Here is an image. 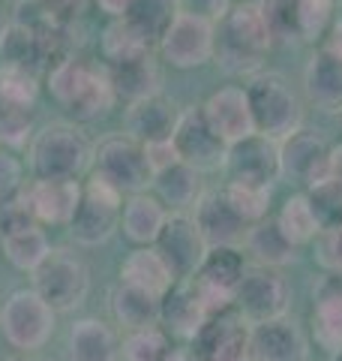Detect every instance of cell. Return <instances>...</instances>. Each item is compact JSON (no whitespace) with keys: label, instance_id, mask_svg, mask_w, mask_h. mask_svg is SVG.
Wrapping results in <instances>:
<instances>
[{"label":"cell","instance_id":"6da1fadb","mask_svg":"<svg viewBox=\"0 0 342 361\" xmlns=\"http://www.w3.org/2000/svg\"><path fill=\"white\" fill-rule=\"evenodd\" d=\"M213 37V61L228 75H249L253 78L267 51L273 49L270 27L265 21L258 0H237L225 9V16L216 21Z\"/></svg>","mask_w":342,"mask_h":361},{"label":"cell","instance_id":"7a4b0ae2","mask_svg":"<svg viewBox=\"0 0 342 361\" xmlns=\"http://www.w3.org/2000/svg\"><path fill=\"white\" fill-rule=\"evenodd\" d=\"M45 87H49V97L54 103L61 106L66 115L75 118L78 127H82V123L102 121L118 106V97H114L106 63L84 61V58H78V54H70L66 61L51 66V70L45 73Z\"/></svg>","mask_w":342,"mask_h":361},{"label":"cell","instance_id":"3957f363","mask_svg":"<svg viewBox=\"0 0 342 361\" xmlns=\"http://www.w3.org/2000/svg\"><path fill=\"white\" fill-rule=\"evenodd\" d=\"M94 166V145L72 121H51L33 133L27 169L39 180H78Z\"/></svg>","mask_w":342,"mask_h":361},{"label":"cell","instance_id":"277c9868","mask_svg":"<svg viewBox=\"0 0 342 361\" xmlns=\"http://www.w3.org/2000/svg\"><path fill=\"white\" fill-rule=\"evenodd\" d=\"M246 99L255 133L273 142L289 139L303 127V103L282 73H255L246 85Z\"/></svg>","mask_w":342,"mask_h":361},{"label":"cell","instance_id":"5b68a950","mask_svg":"<svg viewBox=\"0 0 342 361\" xmlns=\"http://www.w3.org/2000/svg\"><path fill=\"white\" fill-rule=\"evenodd\" d=\"M37 295L49 304L54 313H72L87 301L90 292V268L82 256L72 250L54 247L49 259L33 271V286Z\"/></svg>","mask_w":342,"mask_h":361},{"label":"cell","instance_id":"8992f818","mask_svg":"<svg viewBox=\"0 0 342 361\" xmlns=\"http://www.w3.org/2000/svg\"><path fill=\"white\" fill-rule=\"evenodd\" d=\"M57 313L33 289H15L0 304V334L15 353H37L51 341Z\"/></svg>","mask_w":342,"mask_h":361},{"label":"cell","instance_id":"52a82bcc","mask_svg":"<svg viewBox=\"0 0 342 361\" xmlns=\"http://www.w3.org/2000/svg\"><path fill=\"white\" fill-rule=\"evenodd\" d=\"M120 214H123V193L102 180L96 172H90L82 190V205L70 223V232L75 244L82 247H99L106 244L114 232L120 229Z\"/></svg>","mask_w":342,"mask_h":361},{"label":"cell","instance_id":"ba28073f","mask_svg":"<svg viewBox=\"0 0 342 361\" xmlns=\"http://www.w3.org/2000/svg\"><path fill=\"white\" fill-rule=\"evenodd\" d=\"M94 172L111 187H118L123 196L147 193V187H153V172L147 166L144 145L129 139L127 133H114L96 145Z\"/></svg>","mask_w":342,"mask_h":361},{"label":"cell","instance_id":"9c48e42d","mask_svg":"<svg viewBox=\"0 0 342 361\" xmlns=\"http://www.w3.org/2000/svg\"><path fill=\"white\" fill-rule=\"evenodd\" d=\"M289 307H291V286L282 277V271L265 265H246L241 283L234 289V310L249 325H261L289 316Z\"/></svg>","mask_w":342,"mask_h":361},{"label":"cell","instance_id":"30bf717a","mask_svg":"<svg viewBox=\"0 0 342 361\" xmlns=\"http://www.w3.org/2000/svg\"><path fill=\"white\" fill-rule=\"evenodd\" d=\"M171 145H175V151H177V160L192 166L196 172H201V175L222 172L228 145L208 127L201 106H186L177 115L175 133H171Z\"/></svg>","mask_w":342,"mask_h":361},{"label":"cell","instance_id":"8fae6325","mask_svg":"<svg viewBox=\"0 0 342 361\" xmlns=\"http://www.w3.org/2000/svg\"><path fill=\"white\" fill-rule=\"evenodd\" d=\"M222 172L228 178V184L273 190V184L282 178V172H279V142H273L261 133H253L241 142L228 145Z\"/></svg>","mask_w":342,"mask_h":361},{"label":"cell","instance_id":"7c38bea8","mask_svg":"<svg viewBox=\"0 0 342 361\" xmlns=\"http://www.w3.org/2000/svg\"><path fill=\"white\" fill-rule=\"evenodd\" d=\"M249 325L234 307L204 319L198 334L189 341L196 361H249Z\"/></svg>","mask_w":342,"mask_h":361},{"label":"cell","instance_id":"4fadbf2b","mask_svg":"<svg viewBox=\"0 0 342 361\" xmlns=\"http://www.w3.org/2000/svg\"><path fill=\"white\" fill-rule=\"evenodd\" d=\"M213 37H216L213 21L180 13L171 21L165 37L159 39L156 51L175 70H196V66L213 61Z\"/></svg>","mask_w":342,"mask_h":361},{"label":"cell","instance_id":"5bb4252c","mask_svg":"<svg viewBox=\"0 0 342 361\" xmlns=\"http://www.w3.org/2000/svg\"><path fill=\"white\" fill-rule=\"evenodd\" d=\"M153 250L163 256V262L168 265L171 277L177 283V280L196 277V271L201 268L204 256H208V241L201 238L192 214H168Z\"/></svg>","mask_w":342,"mask_h":361},{"label":"cell","instance_id":"9a60e30c","mask_svg":"<svg viewBox=\"0 0 342 361\" xmlns=\"http://www.w3.org/2000/svg\"><path fill=\"white\" fill-rule=\"evenodd\" d=\"M330 145L322 133L300 127L298 133H291L289 139L279 142V172L285 180L298 184L303 190H310L318 184L327 169H330Z\"/></svg>","mask_w":342,"mask_h":361},{"label":"cell","instance_id":"2e32d148","mask_svg":"<svg viewBox=\"0 0 342 361\" xmlns=\"http://www.w3.org/2000/svg\"><path fill=\"white\" fill-rule=\"evenodd\" d=\"M192 220H196L208 247H241L243 250L249 223L234 211L225 190H204V196L198 199L196 211H192Z\"/></svg>","mask_w":342,"mask_h":361},{"label":"cell","instance_id":"e0dca14e","mask_svg":"<svg viewBox=\"0 0 342 361\" xmlns=\"http://www.w3.org/2000/svg\"><path fill=\"white\" fill-rule=\"evenodd\" d=\"M204 111V121L208 127L220 135L225 145H234L246 139V135L255 133V123H253V111H249V99H246V87H237V85H225L201 103Z\"/></svg>","mask_w":342,"mask_h":361},{"label":"cell","instance_id":"ac0fdd59","mask_svg":"<svg viewBox=\"0 0 342 361\" xmlns=\"http://www.w3.org/2000/svg\"><path fill=\"white\" fill-rule=\"evenodd\" d=\"M303 94L322 111H342V49L322 42L306 61Z\"/></svg>","mask_w":342,"mask_h":361},{"label":"cell","instance_id":"d6986e66","mask_svg":"<svg viewBox=\"0 0 342 361\" xmlns=\"http://www.w3.org/2000/svg\"><path fill=\"white\" fill-rule=\"evenodd\" d=\"M310 343L300 331V325L282 316L253 325L249 331V361H306Z\"/></svg>","mask_w":342,"mask_h":361},{"label":"cell","instance_id":"ffe728a7","mask_svg":"<svg viewBox=\"0 0 342 361\" xmlns=\"http://www.w3.org/2000/svg\"><path fill=\"white\" fill-rule=\"evenodd\" d=\"M208 316L210 313L198 295L196 280L192 277L177 280L163 295V304H159V329H165L171 337H177V341H192Z\"/></svg>","mask_w":342,"mask_h":361},{"label":"cell","instance_id":"44dd1931","mask_svg":"<svg viewBox=\"0 0 342 361\" xmlns=\"http://www.w3.org/2000/svg\"><path fill=\"white\" fill-rule=\"evenodd\" d=\"M312 337L334 355L342 349V274L324 271L312 286Z\"/></svg>","mask_w":342,"mask_h":361},{"label":"cell","instance_id":"7402d4cb","mask_svg":"<svg viewBox=\"0 0 342 361\" xmlns=\"http://www.w3.org/2000/svg\"><path fill=\"white\" fill-rule=\"evenodd\" d=\"M177 106L175 99L165 97L163 90L153 97H144L139 103L127 106V115H123V133L135 139L139 145H151V142H165L175 133L177 123Z\"/></svg>","mask_w":342,"mask_h":361},{"label":"cell","instance_id":"603a6c76","mask_svg":"<svg viewBox=\"0 0 342 361\" xmlns=\"http://www.w3.org/2000/svg\"><path fill=\"white\" fill-rule=\"evenodd\" d=\"M30 202L37 211L39 226H70L78 205H82L84 180H39L33 178L30 184Z\"/></svg>","mask_w":342,"mask_h":361},{"label":"cell","instance_id":"cb8c5ba5","mask_svg":"<svg viewBox=\"0 0 342 361\" xmlns=\"http://www.w3.org/2000/svg\"><path fill=\"white\" fill-rule=\"evenodd\" d=\"M153 196L163 202L168 214H192L204 196V175L177 160L153 175Z\"/></svg>","mask_w":342,"mask_h":361},{"label":"cell","instance_id":"d4e9b609","mask_svg":"<svg viewBox=\"0 0 342 361\" xmlns=\"http://www.w3.org/2000/svg\"><path fill=\"white\" fill-rule=\"evenodd\" d=\"M243 250L253 259V265H265V268H285L291 262H298V250L289 235L279 229L277 217H265L249 226L246 238H243Z\"/></svg>","mask_w":342,"mask_h":361},{"label":"cell","instance_id":"484cf974","mask_svg":"<svg viewBox=\"0 0 342 361\" xmlns=\"http://www.w3.org/2000/svg\"><path fill=\"white\" fill-rule=\"evenodd\" d=\"M159 304H163V298L153 295V292L120 283V280H118V286H111V292H108L111 316L127 334L159 325Z\"/></svg>","mask_w":342,"mask_h":361},{"label":"cell","instance_id":"4316f807","mask_svg":"<svg viewBox=\"0 0 342 361\" xmlns=\"http://www.w3.org/2000/svg\"><path fill=\"white\" fill-rule=\"evenodd\" d=\"M66 349H70V361H120L118 331L96 316H84V319L72 322Z\"/></svg>","mask_w":342,"mask_h":361},{"label":"cell","instance_id":"83f0119b","mask_svg":"<svg viewBox=\"0 0 342 361\" xmlns=\"http://www.w3.org/2000/svg\"><path fill=\"white\" fill-rule=\"evenodd\" d=\"M165 220H168V211L153 193H135L123 202L120 232L135 247H153Z\"/></svg>","mask_w":342,"mask_h":361},{"label":"cell","instance_id":"f1b7e54d","mask_svg":"<svg viewBox=\"0 0 342 361\" xmlns=\"http://www.w3.org/2000/svg\"><path fill=\"white\" fill-rule=\"evenodd\" d=\"M108 78H111V87H114V97L118 103H139L144 97H153L159 94V85H163V75H159V66L153 54H144L139 61H129V63H120V66H106Z\"/></svg>","mask_w":342,"mask_h":361},{"label":"cell","instance_id":"f546056e","mask_svg":"<svg viewBox=\"0 0 342 361\" xmlns=\"http://www.w3.org/2000/svg\"><path fill=\"white\" fill-rule=\"evenodd\" d=\"M120 283L139 286V289L153 292V295L163 298L165 292L175 286V277H171L168 265L163 262V256H159L153 247H135L120 265Z\"/></svg>","mask_w":342,"mask_h":361},{"label":"cell","instance_id":"4dcf8cb0","mask_svg":"<svg viewBox=\"0 0 342 361\" xmlns=\"http://www.w3.org/2000/svg\"><path fill=\"white\" fill-rule=\"evenodd\" d=\"M243 271H246V259L241 247H208V256H204L201 268L196 271V280L201 286L234 298V289L241 283Z\"/></svg>","mask_w":342,"mask_h":361},{"label":"cell","instance_id":"1f68e13d","mask_svg":"<svg viewBox=\"0 0 342 361\" xmlns=\"http://www.w3.org/2000/svg\"><path fill=\"white\" fill-rule=\"evenodd\" d=\"M99 51L106 66H120L129 61H139L144 54H153V49L147 45V39L135 30L127 18H111L106 30L99 37Z\"/></svg>","mask_w":342,"mask_h":361},{"label":"cell","instance_id":"d6a6232c","mask_svg":"<svg viewBox=\"0 0 342 361\" xmlns=\"http://www.w3.org/2000/svg\"><path fill=\"white\" fill-rule=\"evenodd\" d=\"M177 16H180V9L175 0H132L123 18L141 33L151 49H156Z\"/></svg>","mask_w":342,"mask_h":361},{"label":"cell","instance_id":"836d02e7","mask_svg":"<svg viewBox=\"0 0 342 361\" xmlns=\"http://www.w3.org/2000/svg\"><path fill=\"white\" fill-rule=\"evenodd\" d=\"M277 223L298 247L318 241V235L324 232V226H322V220H318V214H315L312 202L306 193H294V196L285 199L282 211L277 214Z\"/></svg>","mask_w":342,"mask_h":361},{"label":"cell","instance_id":"e575fe53","mask_svg":"<svg viewBox=\"0 0 342 361\" xmlns=\"http://www.w3.org/2000/svg\"><path fill=\"white\" fill-rule=\"evenodd\" d=\"M0 247H4V256H6L9 265L18 268V271H27V274H33V271L49 259V253L54 250L42 226H33V229H27V232L0 238Z\"/></svg>","mask_w":342,"mask_h":361},{"label":"cell","instance_id":"d590c367","mask_svg":"<svg viewBox=\"0 0 342 361\" xmlns=\"http://www.w3.org/2000/svg\"><path fill=\"white\" fill-rule=\"evenodd\" d=\"M175 341L165 329H144V331H132L123 337L120 343V361H171L175 355Z\"/></svg>","mask_w":342,"mask_h":361},{"label":"cell","instance_id":"8d00e7d4","mask_svg":"<svg viewBox=\"0 0 342 361\" xmlns=\"http://www.w3.org/2000/svg\"><path fill=\"white\" fill-rule=\"evenodd\" d=\"M336 4L334 0H298V39L322 45L334 33Z\"/></svg>","mask_w":342,"mask_h":361},{"label":"cell","instance_id":"74e56055","mask_svg":"<svg viewBox=\"0 0 342 361\" xmlns=\"http://www.w3.org/2000/svg\"><path fill=\"white\" fill-rule=\"evenodd\" d=\"M33 226H39V220H37V211H33L27 184H21L0 196V238L27 232Z\"/></svg>","mask_w":342,"mask_h":361},{"label":"cell","instance_id":"f35d334b","mask_svg":"<svg viewBox=\"0 0 342 361\" xmlns=\"http://www.w3.org/2000/svg\"><path fill=\"white\" fill-rule=\"evenodd\" d=\"M0 99H4V103H13V106L37 109V99H39V75L21 70V66L0 63Z\"/></svg>","mask_w":342,"mask_h":361},{"label":"cell","instance_id":"ab89813d","mask_svg":"<svg viewBox=\"0 0 342 361\" xmlns=\"http://www.w3.org/2000/svg\"><path fill=\"white\" fill-rule=\"evenodd\" d=\"M33 111L37 109H25V106H13L0 99V148H25L33 139Z\"/></svg>","mask_w":342,"mask_h":361},{"label":"cell","instance_id":"60d3db41","mask_svg":"<svg viewBox=\"0 0 342 361\" xmlns=\"http://www.w3.org/2000/svg\"><path fill=\"white\" fill-rule=\"evenodd\" d=\"M273 45L298 39V0H258Z\"/></svg>","mask_w":342,"mask_h":361},{"label":"cell","instance_id":"b9f144b4","mask_svg":"<svg viewBox=\"0 0 342 361\" xmlns=\"http://www.w3.org/2000/svg\"><path fill=\"white\" fill-rule=\"evenodd\" d=\"M225 196L228 202L234 205V211L253 226L258 220L267 217L270 211V193L273 190H265V187H243V184H225Z\"/></svg>","mask_w":342,"mask_h":361},{"label":"cell","instance_id":"7bdbcfd3","mask_svg":"<svg viewBox=\"0 0 342 361\" xmlns=\"http://www.w3.org/2000/svg\"><path fill=\"white\" fill-rule=\"evenodd\" d=\"M318 262L330 274H342V226H327L318 235Z\"/></svg>","mask_w":342,"mask_h":361},{"label":"cell","instance_id":"ee69618b","mask_svg":"<svg viewBox=\"0 0 342 361\" xmlns=\"http://www.w3.org/2000/svg\"><path fill=\"white\" fill-rule=\"evenodd\" d=\"M21 184H25V163L9 148H0V196Z\"/></svg>","mask_w":342,"mask_h":361},{"label":"cell","instance_id":"f6af8a7d","mask_svg":"<svg viewBox=\"0 0 342 361\" xmlns=\"http://www.w3.org/2000/svg\"><path fill=\"white\" fill-rule=\"evenodd\" d=\"M180 13L186 16H198V18H208V21H220L225 16V9L232 6V0H175Z\"/></svg>","mask_w":342,"mask_h":361},{"label":"cell","instance_id":"bcb514c9","mask_svg":"<svg viewBox=\"0 0 342 361\" xmlns=\"http://www.w3.org/2000/svg\"><path fill=\"white\" fill-rule=\"evenodd\" d=\"M37 4L45 9V16H51L54 21L72 25V21L87 9L90 0H37Z\"/></svg>","mask_w":342,"mask_h":361},{"label":"cell","instance_id":"7dc6e473","mask_svg":"<svg viewBox=\"0 0 342 361\" xmlns=\"http://www.w3.org/2000/svg\"><path fill=\"white\" fill-rule=\"evenodd\" d=\"M144 157H147V166H151L153 175H159L163 169H168V166L177 163V151H175V145H171V139L144 145Z\"/></svg>","mask_w":342,"mask_h":361},{"label":"cell","instance_id":"c3c4849f","mask_svg":"<svg viewBox=\"0 0 342 361\" xmlns=\"http://www.w3.org/2000/svg\"><path fill=\"white\" fill-rule=\"evenodd\" d=\"M132 0H94V6L99 9V13H106L108 18H123L127 16Z\"/></svg>","mask_w":342,"mask_h":361},{"label":"cell","instance_id":"681fc988","mask_svg":"<svg viewBox=\"0 0 342 361\" xmlns=\"http://www.w3.org/2000/svg\"><path fill=\"white\" fill-rule=\"evenodd\" d=\"M327 178L336 180V184L342 187V145H334L330 148V169H327Z\"/></svg>","mask_w":342,"mask_h":361},{"label":"cell","instance_id":"f907efd6","mask_svg":"<svg viewBox=\"0 0 342 361\" xmlns=\"http://www.w3.org/2000/svg\"><path fill=\"white\" fill-rule=\"evenodd\" d=\"M6 361H45V358H39V355H30V353H15L13 358H6Z\"/></svg>","mask_w":342,"mask_h":361},{"label":"cell","instance_id":"816d5d0a","mask_svg":"<svg viewBox=\"0 0 342 361\" xmlns=\"http://www.w3.org/2000/svg\"><path fill=\"white\" fill-rule=\"evenodd\" d=\"M327 361H342V349H339V353H334V355H330Z\"/></svg>","mask_w":342,"mask_h":361},{"label":"cell","instance_id":"f5cc1de1","mask_svg":"<svg viewBox=\"0 0 342 361\" xmlns=\"http://www.w3.org/2000/svg\"><path fill=\"white\" fill-rule=\"evenodd\" d=\"M334 27H336V30L342 33V13H339V18H336V25H334Z\"/></svg>","mask_w":342,"mask_h":361},{"label":"cell","instance_id":"db71d44e","mask_svg":"<svg viewBox=\"0 0 342 361\" xmlns=\"http://www.w3.org/2000/svg\"><path fill=\"white\" fill-rule=\"evenodd\" d=\"M0 30H4V21H0Z\"/></svg>","mask_w":342,"mask_h":361},{"label":"cell","instance_id":"11a10c76","mask_svg":"<svg viewBox=\"0 0 342 361\" xmlns=\"http://www.w3.org/2000/svg\"><path fill=\"white\" fill-rule=\"evenodd\" d=\"M334 4H339V0H334Z\"/></svg>","mask_w":342,"mask_h":361},{"label":"cell","instance_id":"9f6ffc18","mask_svg":"<svg viewBox=\"0 0 342 361\" xmlns=\"http://www.w3.org/2000/svg\"><path fill=\"white\" fill-rule=\"evenodd\" d=\"M339 226H342V220H339Z\"/></svg>","mask_w":342,"mask_h":361}]
</instances>
